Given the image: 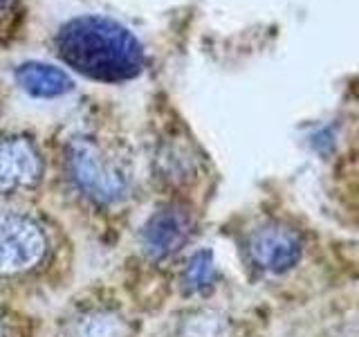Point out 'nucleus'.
Segmentation results:
<instances>
[{"label": "nucleus", "mask_w": 359, "mask_h": 337, "mask_svg": "<svg viewBox=\"0 0 359 337\" xmlns=\"http://www.w3.org/2000/svg\"><path fill=\"white\" fill-rule=\"evenodd\" d=\"M16 81L27 95L39 99L61 97L65 93H70L74 86L72 79L61 67H54L50 63H39V61L22 63L16 70Z\"/></svg>", "instance_id": "nucleus-8"}, {"label": "nucleus", "mask_w": 359, "mask_h": 337, "mask_svg": "<svg viewBox=\"0 0 359 337\" xmlns=\"http://www.w3.org/2000/svg\"><path fill=\"white\" fill-rule=\"evenodd\" d=\"M191 213L180 205L157 209L142 227V252L151 261H166L175 256L191 239Z\"/></svg>", "instance_id": "nucleus-6"}, {"label": "nucleus", "mask_w": 359, "mask_h": 337, "mask_svg": "<svg viewBox=\"0 0 359 337\" xmlns=\"http://www.w3.org/2000/svg\"><path fill=\"white\" fill-rule=\"evenodd\" d=\"M61 337H130V322L115 306L90 303L65 319Z\"/></svg>", "instance_id": "nucleus-7"}, {"label": "nucleus", "mask_w": 359, "mask_h": 337, "mask_svg": "<svg viewBox=\"0 0 359 337\" xmlns=\"http://www.w3.org/2000/svg\"><path fill=\"white\" fill-rule=\"evenodd\" d=\"M52 232L39 216L0 209V281L34 277L52 258Z\"/></svg>", "instance_id": "nucleus-3"}, {"label": "nucleus", "mask_w": 359, "mask_h": 337, "mask_svg": "<svg viewBox=\"0 0 359 337\" xmlns=\"http://www.w3.org/2000/svg\"><path fill=\"white\" fill-rule=\"evenodd\" d=\"M63 168L76 194L101 209L117 207L130 194L128 162L93 135H74L67 140Z\"/></svg>", "instance_id": "nucleus-2"}, {"label": "nucleus", "mask_w": 359, "mask_h": 337, "mask_svg": "<svg viewBox=\"0 0 359 337\" xmlns=\"http://www.w3.org/2000/svg\"><path fill=\"white\" fill-rule=\"evenodd\" d=\"M303 236L287 223L267 220L247 236V256L265 275H285L303 258Z\"/></svg>", "instance_id": "nucleus-4"}, {"label": "nucleus", "mask_w": 359, "mask_h": 337, "mask_svg": "<svg viewBox=\"0 0 359 337\" xmlns=\"http://www.w3.org/2000/svg\"><path fill=\"white\" fill-rule=\"evenodd\" d=\"M45 162L36 142L27 135L0 138V196H14L39 187Z\"/></svg>", "instance_id": "nucleus-5"}, {"label": "nucleus", "mask_w": 359, "mask_h": 337, "mask_svg": "<svg viewBox=\"0 0 359 337\" xmlns=\"http://www.w3.org/2000/svg\"><path fill=\"white\" fill-rule=\"evenodd\" d=\"M20 18V0H0V37L11 34Z\"/></svg>", "instance_id": "nucleus-10"}, {"label": "nucleus", "mask_w": 359, "mask_h": 337, "mask_svg": "<svg viewBox=\"0 0 359 337\" xmlns=\"http://www.w3.org/2000/svg\"><path fill=\"white\" fill-rule=\"evenodd\" d=\"M0 337H7V324L3 317H0Z\"/></svg>", "instance_id": "nucleus-11"}, {"label": "nucleus", "mask_w": 359, "mask_h": 337, "mask_svg": "<svg viewBox=\"0 0 359 337\" xmlns=\"http://www.w3.org/2000/svg\"><path fill=\"white\" fill-rule=\"evenodd\" d=\"M218 270L216 261H213V254L209 250H200L184 263L182 270V288L189 295H200V292L209 290L216 284Z\"/></svg>", "instance_id": "nucleus-9"}, {"label": "nucleus", "mask_w": 359, "mask_h": 337, "mask_svg": "<svg viewBox=\"0 0 359 337\" xmlns=\"http://www.w3.org/2000/svg\"><path fill=\"white\" fill-rule=\"evenodd\" d=\"M56 48L67 65L95 81H128L144 65L140 41L106 16H79L65 22L56 37Z\"/></svg>", "instance_id": "nucleus-1"}]
</instances>
